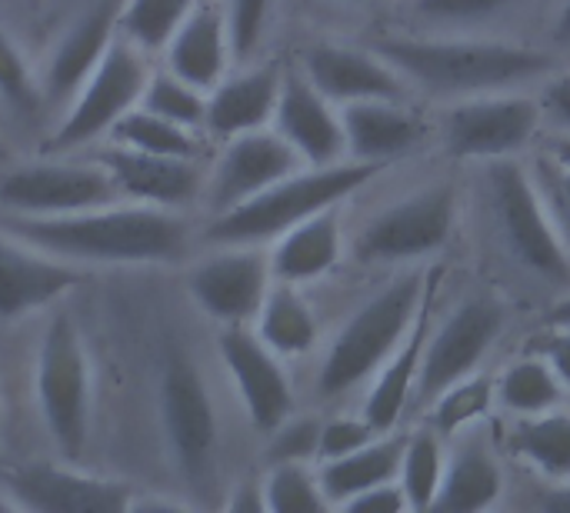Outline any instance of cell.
I'll list each match as a JSON object with an SVG mask.
<instances>
[{
  "label": "cell",
  "instance_id": "obj_1",
  "mask_svg": "<svg viewBox=\"0 0 570 513\" xmlns=\"http://www.w3.org/2000/svg\"><path fill=\"white\" fill-rule=\"evenodd\" d=\"M0 227L20 240L70 260L110 264V267H150L174 264L190 244V227L180 210L147 207L134 200H117L70 217H10L3 214Z\"/></svg>",
  "mask_w": 570,
  "mask_h": 513
},
{
  "label": "cell",
  "instance_id": "obj_2",
  "mask_svg": "<svg viewBox=\"0 0 570 513\" xmlns=\"http://www.w3.org/2000/svg\"><path fill=\"white\" fill-rule=\"evenodd\" d=\"M377 53L394 63L407 83L441 97L494 93L551 73V57L538 47L508 40H464V37H391Z\"/></svg>",
  "mask_w": 570,
  "mask_h": 513
},
{
  "label": "cell",
  "instance_id": "obj_3",
  "mask_svg": "<svg viewBox=\"0 0 570 513\" xmlns=\"http://www.w3.org/2000/svg\"><path fill=\"white\" fill-rule=\"evenodd\" d=\"M384 167L364 164V160H337L324 167L304 164L291 177L277 180L271 190L250 197L247 204H237L224 214H214L204 237L210 244H257L267 247L294 224L341 207L347 197L364 190Z\"/></svg>",
  "mask_w": 570,
  "mask_h": 513
},
{
  "label": "cell",
  "instance_id": "obj_4",
  "mask_svg": "<svg viewBox=\"0 0 570 513\" xmlns=\"http://www.w3.org/2000/svg\"><path fill=\"white\" fill-rule=\"evenodd\" d=\"M428 284L431 274L394 277L341 324L317 367V394L324 401H337L371 384V377L411 334L417 310L428 297Z\"/></svg>",
  "mask_w": 570,
  "mask_h": 513
},
{
  "label": "cell",
  "instance_id": "obj_5",
  "mask_svg": "<svg viewBox=\"0 0 570 513\" xmlns=\"http://www.w3.org/2000/svg\"><path fill=\"white\" fill-rule=\"evenodd\" d=\"M33 401L57 454L80 461L94 431V364L70 310L50 314L33 354Z\"/></svg>",
  "mask_w": 570,
  "mask_h": 513
},
{
  "label": "cell",
  "instance_id": "obj_6",
  "mask_svg": "<svg viewBox=\"0 0 570 513\" xmlns=\"http://www.w3.org/2000/svg\"><path fill=\"white\" fill-rule=\"evenodd\" d=\"M157 411L164 444L180 484L197 501L210 497L217 487L220 424L200 364L180 347H170L160 361Z\"/></svg>",
  "mask_w": 570,
  "mask_h": 513
},
{
  "label": "cell",
  "instance_id": "obj_7",
  "mask_svg": "<svg viewBox=\"0 0 570 513\" xmlns=\"http://www.w3.org/2000/svg\"><path fill=\"white\" fill-rule=\"evenodd\" d=\"M488 190H491V207H494L501 237L508 250L514 254V260L554 287L570 284V254L551 224V214L541 200L531 164H521L518 157L491 160Z\"/></svg>",
  "mask_w": 570,
  "mask_h": 513
},
{
  "label": "cell",
  "instance_id": "obj_8",
  "mask_svg": "<svg viewBox=\"0 0 570 513\" xmlns=\"http://www.w3.org/2000/svg\"><path fill=\"white\" fill-rule=\"evenodd\" d=\"M147 77H150V67L144 60V50L117 37L114 47L104 53V60L94 67V73L63 103V114L50 134L47 150L70 154L100 137H110L117 120L140 103Z\"/></svg>",
  "mask_w": 570,
  "mask_h": 513
},
{
  "label": "cell",
  "instance_id": "obj_9",
  "mask_svg": "<svg viewBox=\"0 0 570 513\" xmlns=\"http://www.w3.org/2000/svg\"><path fill=\"white\" fill-rule=\"evenodd\" d=\"M544 124L538 97L494 90L471 93L448 103L441 120L444 147L461 160H508L521 157Z\"/></svg>",
  "mask_w": 570,
  "mask_h": 513
},
{
  "label": "cell",
  "instance_id": "obj_10",
  "mask_svg": "<svg viewBox=\"0 0 570 513\" xmlns=\"http://www.w3.org/2000/svg\"><path fill=\"white\" fill-rule=\"evenodd\" d=\"M124 200L107 167L43 157L17 164L0 177V210L10 217H70Z\"/></svg>",
  "mask_w": 570,
  "mask_h": 513
},
{
  "label": "cell",
  "instance_id": "obj_11",
  "mask_svg": "<svg viewBox=\"0 0 570 513\" xmlns=\"http://www.w3.org/2000/svg\"><path fill=\"white\" fill-rule=\"evenodd\" d=\"M454 224L458 190L451 184H431L377 210L361 227L354 254L367 264H414L438 254Z\"/></svg>",
  "mask_w": 570,
  "mask_h": 513
},
{
  "label": "cell",
  "instance_id": "obj_12",
  "mask_svg": "<svg viewBox=\"0 0 570 513\" xmlns=\"http://www.w3.org/2000/svg\"><path fill=\"white\" fill-rule=\"evenodd\" d=\"M184 284L194 307L214 324H254L274 287L271 250L257 244H214L210 254L187 267Z\"/></svg>",
  "mask_w": 570,
  "mask_h": 513
},
{
  "label": "cell",
  "instance_id": "obj_13",
  "mask_svg": "<svg viewBox=\"0 0 570 513\" xmlns=\"http://www.w3.org/2000/svg\"><path fill=\"white\" fill-rule=\"evenodd\" d=\"M20 511L33 513H127L137 487L120 477L94 474L77 461H30L0 474Z\"/></svg>",
  "mask_w": 570,
  "mask_h": 513
},
{
  "label": "cell",
  "instance_id": "obj_14",
  "mask_svg": "<svg viewBox=\"0 0 570 513\" xmlns=\"http://www.w3.org/2000/svg\"><path fill=\"white\" fill-rule=\"evenodd\" d=\"M504 307L494 297H471L461 300L438 327H431L421 374H417V391L414 401L428 404L451 387L454 381L474 374L484 361V354L494 347V341L504 331Z\"/></svg>",
  "mask_w": 570,
  "mask_h": 513
},
{
  "label": "cell",
  "instance_id": "obj_15",
  "mask_svg": "<svg viewBox=\"0 0 570 513\" xmlns=\"http://www.w3.org/2000/svg\"><path fill=\"white\" fill-rule=\"evenodd\" d=\"M217 354L254 431L271 434L294 414V384L284 357L274 354L250 324L220 327Z\"/></svg>",
  "mask_w": 570,
  "mask_h": 513
},
{
  "label": "cell",
  "instance_id": "obj_16",
  "mask_svg": "<svg viewBox=\"0 0 570 513\" xmlns=\"http://www.w3.org/2000/svg\"><path fill=\"white\" fill-rule=\"evenodd\" d=\"M301 167H304V160L274 127L237 134V137L224 140L214 167L207 170L204 200H207L210 214H224V210L247 204L250 197L271 190L277 180L291 177Z\"/></svg>",
  "mask_w": 570,
  "mask_h": 513
},
{
  "label": "cell",
  "instance_id": "obj_17",
  "mask_svg": "<svg viewBox=\"0 0 570 513\" xmlns=\"http://www.w3.org/2000/svg\"><path fill=\"white\" fill-rule=\"evenodd\" d=\"M80 284L83 274L77 264L60 260L0 227V320L47 310Z\"/></svg>",
  "mask_w": 570,
  "mask_h": 513
},
{
  "label": "cell",
  "instance_id": "obj_18",
  "mask_svg": "<svg viewBox=\"0 0 570 513\" xmlns=\"http://www.w3.org/2000/svg\"><path fill=\"white\" fill-rule=\"evenodd\" d=\"M97 160L107 167L124 200L184 210L204 197L207 170L197 157H160L110 144Z\"/></svg>",
  "mask_w": 570,
  "mask_h": 513
},
{
  "label": "cell",
  "instance_id": "obj_19",
  "mask_svg": "<svg viewBox=\"0 0 570 513\" xmlns=\"http://www.w3.org/2000/svg\"><path fill=\"white\" fill-rule=\"evenodd\" d=\"M271 127L297 150V157L311 167L347 160V140H344V120L341 107L324 97L304 70L284 73L277 110Z\"/></svg>",
  "mask_w": 570,
  "mask_h": 513
},
{
  "label": "cell",
  "instance_id": "obj_20",
  "mask_svg": "<svg viewBox=\"0 0 570 513\" xmlns=\"http://www.w3.org/2000/svg\"><path fill=\"white\" fill-rule=\"evenodd\" d=\"M304 77L331 97L337 107L357 100H404L407 80L404 73L387 63L377 50L351 47V43H314L301 60Z\"/></svg>",
  "mask_w": 570,
  "mask_h": 513
},
{
  "label": "cell",
  "instance_id": "obj_21",
  "mask_svg": "<svg viewBox=\"0 0 570 513\" xmlns=\"http://www.w3.org/2000/svg\"><path fill=\"white\" fill-rule=\"evenodd\" d=\"M120 3L124 0H94L53 43L43 70L47 103H67L77 87L94 73L104 53L120 37Z\"/></svg>",
  "mask_w": 570,
  "mask_h": 513
},
{
  "label": "cell",
  "instance_id": "obj_22",
  "mask_svg": "<svg viewBox=\"0 0 570 513\" xmlns=\"http://www.w3.org/2000/svg\"><path fill=\"white\" fill-rule=\"evenodd\" d=\"M281 83H284V70L277 63H257L227 73L214 90H207L204 134L217 140H230L237 134L271 127Z\"/></svg>",
  "mask_w": 570,
  "mask_h": 513
},
{
  "label": "cell",
  "instance_id": "obj_23",
  "mask_svg": "<svg viewBox=\"0 0 570 513\" xmlns=\"http://www.w3.org/2000/svg\"><path fill=\"white\" fill-rule=\"evenodd\" d=\"M347 157L364 164H391L424 140V120L404 100H357L341 107Z\"/></svg>",
  "mask_w": 570,
  "mask_h": 513
},
{
  "label": "cell",
  "instance_id": "obj_24",
  "mask_svg": "<svg viewBox=\"0 0 570 513\" xmlns=\"http://www.w3.org/2000/svg\"><path fill=\"white\" fill-rule=\"evenodd\" d=\"M164 57L170 73L184 77L200 90H214L230 73V60H237L227 10L214 3H197L190 17L177 27V33L167 40Z\"/></svg>",
  "mask_w": 570,
  "mask_h": 513
},
{
  "label": "cell",
  "instance_id": "obj_25",
  "mask_svg": "<svg viewBox=\"0 0 570 513\" xmlns=\"http://www.w3.org/2000/svg\"><path fill=\"white\" fill-rule=\"evenodd\" d=\"M434 290H438V277L431 274L428 284V297L417 310V320L411 327V334L401 341V347L387 357V364L371 377L367 384V397H364V417L381 431H394L401 424V417L407 414L414 391H417V374H421V361H424V347L431 337V304H434Z\"/></svg>",
  "mask_w": 570,
  "mask_h": 513
},
{
  "label": "cell",
  "instance_id": "obj_26",
  "mask_svg": "<svg viewBox=\"0 0 570 513\" xmlns=\"http://www.w3.org/2000/svg\"><path fill=\"white\" fill-rule=\"evenodd\" d=\"M274 280L307 287L327 277L344 257V224L337 207L321 210L267 244Z\"/></svg>",
  "mask_w": 570,
  "mask_h": 513
},
{
  "label": "cell",
  "instance_id": "obj_27",
  "mask_svg": "<svg viewBox=\"0 0 570 513\" xmlns=\"http://www.w3.org/2000/svg\"><path fill=\"white\" fill-rule=\"evenodd\" d=\"M504 494V471L484 437L461 434V444L448 451V471L434 511L478 513L494 507Z\"/></svg>",
  "mask_w": 570,
  "mask_h": 513
},
{
  "label": "cell",
  "instance_id": "obj_28",
  "mask_svg": "<svg viewBox=\"0 0 570 513\" xmlns=\"http://www.w3.org/2000/svg\"><path fill=\"white\" fill-rule=\"evenodd\" d=\"M404 441H407V434L387 431V434H377L371 444L357 447V451L347 454V457L317 464L321 487H324L331 507H344V504L354 501L357 494H364V491H371V487H377V484L397 481Z\"/></svg>",
  "mask_w": 570,
  "mask_h": 513
},
{
  "label": "cell",
  "instance_id": "obj_29",
  "mask_svg": "<svg viewBox=\"0 0 570 513\" xmlns=\"http://www.w3.org/2000/svg\"><path fill=\"white\" fill-rule=\"evenodd\" d=\"M250 327L284 361L311 354L317 344V334H321L317 317H314L307 297L301 294V287L281 284V280H274V287H271L267 300L261 304Z\"/></svg>",
  "mask_w": 570,
  "mask_h": 513
},
{
  "label": "cell",
  "instance_id": "obj_30",
  "mask_svg": "<svg viewBox=\"0 0 570 513\" xmlns=\"http://www.w3.org/2000/svg\"><path fill=\"white\" fill-rule=\"evenodd\" d=\"M568 394L570 391L551 367V361L541 357L538 351L514 361L498 377V404L514 417H538L548 411H561Z\"/></svg>",
  "mask_w": 570,
  "mask_h": 513
},
{
  "label": "cell",
  "instance_id": "obj_31",
  "mask_svg": "<svg viewBox=\"0 0 570 513\" xmlns=\"http://www.w3.org/2000/svg\"><path fill=\"white\" fill-rule=\"evenodd\" d=\"M511 451L548 481L570 477V414L561 407L538 417H518Z\"/></svg>",
  "mask_w": 570,
  "mask_h": 513
},
{
  "label": "cell",
  "instance_id": "obj_32",
  "mask_svg": "<svg viewBox=\"0 0 570 513\" xmlns=\"http://www.w3.org/2000/svg\"><path fill=\"white\" fill-rule=\"evenodd\" d=\"M448 471V437L434 427H421L407 434L397 484L404 487V497L411 511H434V501L441 494Z\"/></svg>",
  "mask_w": 570,
  "mask_h": 513
},
{
  "label": "cell",
  "instance_id": "obj_33",
  "mask_svg": "<svg viewBox=\"0 0 570 513\" xmlns=\"http://www.w3.org/2000/svg\"><path fill=\"white\" fill-rule=\"evenodd\" d=\"M200 134L204 130L174 124V120L150 114L137 103L130 114H124L117 120V127L110 130V144L144 150V154H160V157H197L200 160V150H204Z\"/></svg>",
  "mask_w": 570,
  "mask_h": 513
},
{
  "label": "cell",
  "instance_id": "obj_34",
  "mask_svg": "<svg viewBox=\"0 0 570 513\" xmlns=\"http://www.w3.org/2000/svg\"><path fill=\"white\" fill-rule=\"evenodd\" d=\"M494 404H498V381L481 377L474 371V374L454 381L451 387H444L431 401V427L438 434H444L448 441L461 437V434L474 431L491 414Z\"/></svg>",
  "mask_w": 570,
  "mask_h": 513
},
{
  "label": "cell",
  "instance_id": "obj_35",
  "mask_svg": "<svg viewBox=\"0 0 570 513\" xmlns=\"http://www.w3.org/2000/svg\"><path fill=\"white\" fill-rule=\"evenodd\" d=\"M200 0H124L120 37L140 50H164Z\"/></svg>",
  "mask_w": 570,
  "mask_h": 513
},
{
  "label": "cell",
  "instance_id": "obj_36",
  "mask_svg": "<svg viewBox=\"0 0 570 513\" xmlns=\"http://www.w3.org/2000/svg\"><path fill=\"white\" fill-rule=\"evenodd\" d=\"M264 501L271 513L331 511L317 464H271L264 474Z\"/></svg>",
  "mask_w": 570,
  "mask_h": 513
},
{
  "label": "cell",
  "instance_id": "obj_37",
  "mask_svg": "<svg viewBox=\"0 0 570 513\" xmlns=\"http://www.w3.org/2000/svg\"><path fill=\"white\" fill-rule=\"evenodd\" d=\"M140 107L150 110V114H160V117H167L174 124L204 130L207 90L187 83L184 77H177V73H170L164 67V70H150V77L144 83V93H140Z\"/></svg>",
  "mask_w": 570,
  "mask_h": 513
},
{
  "label": "cell",
  "instance_id": "obj_38",
  "mask_svg": "<svg viewBox=\"0 0 570 513\" xmlns=\"http://www.w3.org/2000/svg\"><path fill=\"white\" fill-rule=\"evenodd\" d=\"M0 100L20 117H33L47 103L43 80L37 77L30 57L3 23H0Z\"/></svg>",
  "mask_w": 570,
  "mask_h": 513
},
{
  "label": "cell",
  "instance_id": "obj_39",
  "mask_svg": "<svg viewBox=\"0 0 570 513\" xmlns=\"http://www.w3.org/2000/svg\"><path fill=\"white\" fill-rule=\"evenodd\" d=\"M321 427L317 417L291 414L281 427L267 434V461L271 464H317L321 454Z\"/></svg>",
  "mask_w": 570,
  "mask_h": 513
},
{
  "label": "cell",
  "instance_id": "obj_40",
  "mask_svg": "<svg viewBox=\"0 0 570 513\" xmlns=\"http://www.w3.org/2000/svg\"><path fill=\"white\" fill-rule=\"evenodd\" d=\"M534 184L541 190V200L551 214V224L561 237V244L568 247L570 254V167H564L561 160H554L548 150L531 164Z\"/></svg>",
  "mask_w": 570,
  "mask_h": 513
},
{
  "label": "cell",
  "instance_id": "obj_41",
  "mask_svg": "<svg viewBox=\"0 0 570 513\" xmlns=\"http://www.w3.org/2000/svg\"><path fill=\"white\" fill-rule=\"evenodd\" d=\"M224 10H227V23H230L234 53H237V60H247L261 47L274 0H224Z\"/></svg>",
  "mask_w": 570,
  "mask_h": 513
},
{
  "label": "cell",
  "instance_id": "obj_42",
  "mask_svg": "<svg viewBox=\"0 0 570 513\" xmlns=\"http://www.w3.org/2000/svg\"><path fill=\"white\" fill-rule=\"evenodd\" d=\"M381 431L361 414H341V417H331L324 421L321 427V454H317V464H327V461H337V457H347L354 454L357 447L371 444Z\"/></svg>",
  "mask_w": 570,
  "mask_h": 513
},
{
  "label": "cell",
  "instance_id": "obj_43",
  "mask_svg": "<svg viewBox=\"0 0 570 513\" xmlns=\"http://www.w3.org/2000/svg\"><path fill=\"white\" fill-rule=\"evenodd\" d=\"M518 0H414V10L438 23H471L504 13Z\"/></svg>",
  "mask_w": 570,
  "mask_h": 513
},
{
  "label": "cell",
  "instance_id": "obj_44",
  "mask_svg": "<svg viewBox=\"0 0 570 513\" xmlns=\"http://www.w3.org/2000/svg\"><path fill=\"white\" fill-rule=\"evenodd\" d=\"M344 511L354 513H401L411 511L407 497H404V487L397 481H387V484H377L364 494H357L354 501L344 504Z\"/></svg>",
  "mask_w": 570,
  "mask_h": 513
},
{
  "label": "cell",
  "instance_id": "obj_45",
  "mask_svg": "<svg viewBox=\"0 0 570 513\" xmlns=\"http://www.w3.org/2000/svg\"><path fill=\"white\" fill-rule=\"evenodd\" d=\"M538 100H541L544 120H551L561 134H570V70L551 73Z\"/></svg>",
  "mask_w": 570,
  "mask_h": 513
},
{
  "label": "cell",
  "instance_id": "obj_46",
  "mask_svg": "<svg viewBox=\"0 0 570 513\" xmlns=\"http://www.w3.org/2000/svg\"><path fill=\"white\" fill-rule=\"evenodd\" d=\"M531 351H538L541 357L551 361V367L558 371V377L564 381V387L570 391V327H548L534 341Z\"/></svg>",
  "mask_w": 570,
  "mask_h": 513
},
{
  "label": "cell",
  "instance_id": "obj_47",
  "mask_svg": "<svg viewBox=\"0 0 570 513\" xmlns=\"http://www.w3.org/2000/svg\"><path fill=\"white\" fill-rule=\"evenodd\" d=\"M224 507L234 513H264L267 501H264V481H240L230 487V497L224 501Z\"/></svg>",
  "mask_w": 570,
  "mask_h": 513
},
{
  "label": "cell",
  "instance_id": "obj_48",
  "mask_svg": "<svg viewBox=\"0 0 570 513\" xmlns=\"http://www.w3.org/2000/svg\"><path fill=\"white\" fill-rule=\"evenodd\" d=\"M538 504L544 511H558V513H570V477H561V481H551L544 484Z\"/></svg>",
  "mask_w": 570,
  "mask_h": 513
},
{
  "label": "cell",
  "instance_id": "obj_49",
  "mask_svg": "<svg viewBox=\"0 0 570 513\" xmlns=\"http://www.w3.org/2000/svg\"><path fill=\"white\" fill-rule=\"evenodd\" d=\"M554 160H561L564 167H570V134H558L548 147H544Z\"/></svg>",
  "mask_w": 570,
  "mask_h": 513
},
{
  "label": "cell",
  "instance_id": "obj_50",
  "mask_svg": "<svg viewBox=\"0 0 570 513\" xmlns=\"http://www.w3.org/2000/svg\"><path fill=\"white\" fill-rule=\"evenodd\" d=\"M548 324H551V327H570V297L558 300V304L551 307V314H548Z\"/></svg>",
  "mask_w": 570,
  "mask_h": 513
},
{
  "label": "cell",
  "instance_id": "obj_51",
  "mask_svg": "<svg viewBox=\"0 0 570 513\" xmlns=\"http://www.w3.org/2000/svg\"><path fill=\"white\" fill-rule=\"evenodd\" d=\"M558 37L570 40V0H564V7H561V17H558Z\"/></svg>",
  "mask_w": 570,
  "mask_h": 513
},
{
  "label": "cell",
  "instance_id": "obj_52",
  "mask_svg": "<svg viewBox=\"0 0 570 513\" xmlns=\"http://www.w3.org/2000/svg\"><path fill=\"white\" fill-rule=\"evenodd\" d=\"M10 511H20V507H17V501L7 494V487L0 484V513H10Z\"/></svg>",
  "mask_w": 570,
  "mask_h": 513
},
{
  "label": "cell",
  "instance_id": "obj_53",
  "mask_svg": "<svg viewBox=\"0 0 570 513\" xmlns=\"http://www.w3.org/2000/svg\"><path fill=\"white\" fill-rule=\"evenodd\" d=\"M0 427H3V404H0Z\"/></svg>",
  "mask_w": 570,
  "mask_h": 513
}]
</instances>
